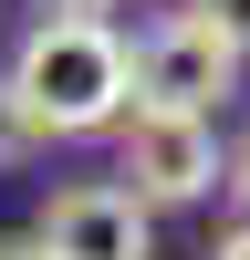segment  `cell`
<instances>
[{
  "label": "cell",
  "mask_w": 250,
  "mask_h": 260,
  "mask_svg": "<svg viewBox=\"0 0 250 260\" xmlns=\"http://www.w3.org/2000/svg\"><path fill=\"white\" fill-rule=\"evenodd\" d=\"M240 42L219 31V21L188 0V11H167L157 31L136 42V104H177V115H208V104L240 94Z\"/></svg>",
  "instance_id": "obj_3"
},
{
  "label": "cell",
  "mask_w": 250,
  "mask_h": 260,
  "mask_svg": "<svg viewBox=\"0 0 250 260\" xmlns=\"http://www.w3.org/2000/svg\"><path fill=\"white\" fill-rule=\"evenodd\" d=\"M208 260H250V219H240V229H229V240H219V250H208Z\"/></svg>",
  "instance_id": "obj_7"
},
{
  "label": "cell",
  "mask_w": 250,
  "mask_h": 260,
  "mask_svg": "<svg viewBox=\"0 0 250 260\" xmlns=\"http://www.w3.org/2000/svg\"><path fill=\"white\" fill-rule=\"evenodd\" d=\"M83 11H104V0H83Z\"/></svg>",
  "instance_id": "obj_9"
},
{
  "label": "cell",
  "mask_w": 250,
  "mask_h": 260,
  "mask_svg": "<svg viewBox=\"0 0 250 260\" xmlns=\"http://www.w3.org/2000/svg\"><path fill=\"white\" fill-rule=\"evenodd\" d=\"M198 11H208V21H219V31H229V42H240V52H250V0H198Z\"/></svg>",
  "instance_id": "obj_5"
},
{
  "label": "cell",
  "mask_w": 250,
  "mask_h": 260,
  "mask_svg": "<svg viewBox=\"0 0 250 260\" xmlns=\"http://www.w3.org/2000/svg\"><path fill=\"white\" fill-rule=\"evenodd\" d=\"M229 187H240V198H250V146H240V167H229Z\"/></svg>",
  "instance_id": "obj_8"
},
{
  "label": "cell",
  "mask_w": 250,
  "mask_h": 260,
  "mask_svg": "<svg viewBox=\"0 0 250 260\" xmlns=\"http://www.w3.org/2000/svg\"><path fill=\"white\" fill-rule=\"evenodd\" d=\"M115 177L136 187L146 208H198L229 167H219L208 115H177V104H125V115H115Z\"/></svg>",
  "instance_id": "obj_2"
},
{
  "label": "cell",
  "mask_w": 250,
  "mask_h": 260,
  "mask_svg": "<svg viewBox=\"0 0 250 260\" xmlns=\"http://www.w3.org/2000/svg\"><path fill=\"white\" fill-rule=\"evenodd\" d=\"M32 229H42V250H52V260H157V208H146L125 177L63 187Z\"/></svg>",
  "instance_id": "obj_4"
},
{
  "label": "cell",
  "mask_w": 250,
  "mask_h": 260,
  "mask_svg": "<svg viewBox=\"0 0 250 260\" xmlns=\"http://www.w3.org/2000/svg\"><path fill=\"white\" fill-rule=\"evenodd\" d=\"M0 260H52V250H42V229H0Z\"/></svg>",
  "instance_id": "obj_6"
},
{
  "label": "cell",
  "mask_w": 250,
  "mask_h": 260,
  "mask_svg": "<svg viewBox=\"0 0 250 260\" xmlns=\"http://www.w3.org/2000/svg\"><path fill=\"white\" fill-rule=\"evenodd\" d=\"M0 94H11V115L32 125V136H104V125L136 104V42H125L115 21H94L83 0L73 11H42L32 31H21Z\"/></svg>",
  "instance_id": "obj_1"
}]
</instances>
